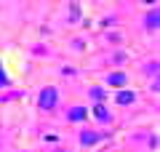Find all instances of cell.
I'll list each match as a JSON object with an SVG mask.
<instances>
[{
    "label": "cell",
    "instance_id": "cell-4",
    "mask_svg": "<svg viewBox=\"0 0 160 152\" xmlns=\"http://www.w3.org/2000/svg\"><path fill=\"white\" fill-rule=\"evenodd\" d=\"M115 99H118V104L123 107V104H133V99H136V94H133V91H120V94L115 96Z\"/></svg>",
    "mask_w": 160,
    "mask_h": 152
},
{
    "label": "cell",
    "instance_id": "cell-3",
    "mask_svg": "<svg viewBox=\"0 0 160 152\" xmlns=\"http://www.w3.org/2000/svg\"><path fill=\"white\" fill-rule=\"evenodd\" d=\"M86 109H83V107H72V109H69V112H67V120H69V123H78V120H86Z\"/></svg>",
    "mask_w": 160,
    "mask_h": 152
},
{
    "label": "cell",
    "instance_id": "cell-5",
    "mask_svg": "<svg viewBox=\"0 0 160 152\" xmlns=\"http://www.w3.org/2000/svg\"><path fill=\"white\" fill-rule=\"evenodd\" d=\"M158 8H152V11H149L147 13V19H144V24H147V29H152V32H155V29H158Z\"/></svg>",
    "mask_w": 160,
    "mask_h": 152
},
{
    "label": "cell",
    "instance_id": "cell-2",
    "mask_svg": "<svg viewBox=\"0 0 160 152\" xmlns=\"http://www.w3.org/2000/svg\"><path fill=\"white\" fill-rule=\"evenodd\" d=\"M102 136L104 134H96V131H83V134H80V144L83 147H93L96 141H102Z\"/></svg>",
    "mask_w": 160,
    "mask_h": 152
},
{
    "label": "cell",
    "instance_id": "cell-7",
    "mask_svg": "<svg viewBox=\"0 0 160 152\" xmlns=\"http://www.w3.org/2000/svg\"><path fill=\"white\" fill-rule=\"evenodd\" d=\"M109 83H112V85H123V83H126V75H123V72H112V75H109Z\"/></svg>",
    "mask_w": 160,
    "mask_h": 152
},
{
    "label": "cell",
    "instance_id": "cell-1",
    "mask_svg": "<svg viewBox=\"0 0 160 152\" xmlns=\"http://www.w3.org/2000/svg\"><path fill=\"white\" fill-rule=\"evenodd\" d=\"M59 104V91L53 88V85H46V88L40 91V96H38V107L40 109H53Z\"/></svg>",
    "mask_w": 160,
    "mask_h": 152
},
{
    "label": "cell",
    "instance_id": "cell-8",
    "mask_svg": "<svg viewBox=\"0 0 160 152\" xmlns=\"http://www.w3.org/2000/svg\"><path fill=\"white\" fill-rule=\"evenodd\" d=\"M104 96H107V94H104L102 88H91V99L96 101V104H102V101H104Z\"/></svg>",
    "mask_w": 160,
    "mask_h": 152
},
{
    "label": "cell",
    "instance_id": "cell-9",
    "mask_svg": "<svg viewBox=\"0 0 160 152\" xmlns=\"http://www.w3.org/2000/svg\"><path fill=\"white\" fill-rule=\"evenodd\" d=\"M3 85H8V78H6V72L0 69V88H3Z\"/></svg>",
    "mask_w": 160,
    "mask_h": 152
},
{
    "label": "cell",
    "instance_id": "cell-6",
    "mask_svg": "<svg viewBox=\"0 0 160 152\" xmlns=\"http://www.w3.org/2000/svg\"><path fill=\"white\" fill-rule=\"evenodd\" d=\"M93 115H96V120H102V123H109V120H112V115H109L107 107H102V104L93 107Z\"/></svg>",
    "mask_w": 160,
    "mask_h": 152
}]
</instances>
